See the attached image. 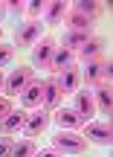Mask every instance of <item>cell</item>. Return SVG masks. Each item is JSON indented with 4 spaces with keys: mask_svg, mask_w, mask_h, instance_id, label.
<instances>
[{
    "mask_svg": "<svg viewBox=\"0 0 113 157\" xmlns=\"http://www.w3.org/2000/svg\"><path fill=\"white\" fill-rule=\"evenodd\" d=\"M0 38H3V32H0Z\"/></svg>",
    "mask_w": 113,
    "mask_h": 157,
    "instance_id": "obj_29",
    "label": "cell"
},
{
    "mask_svg": "<svg viewBox=\"0 0 113 157\" xmlns=\"http://www.w3.org/2000/svg\"><path fill=\"white\" fill-rule=\"evenodd\" d=\"M93 102H96V111H108V113H110L113 99H110V84H108V82L96 84V96H93Z\"/></svg>",
    "mask_w": 113,
    "mask_h": 157,
    "instance_id": "obj_17",
    "label": "cell"
},
{
    "mask_svg": "<svg viewBox=\"0 0 113 157\" xmlns=\"http://www.w3.org/2000/svg\"><path fill=\"white\" fill-rule=\"evenodd\" d=\"M46 125H49V113H46V111H35L32 117H26V125H23V131H26L29 140H32V137L44 134Z\"/></svg>",
    "mask_w": 113,
    "mask_h": 157,
    "instance_id": "obj_9",
    "label": "cell"
},
{
    "mask_svg": "<svg viewBox=\"0 0 113 157\" xmlns=\"http://www.w3.org/2000/svg\"><path fill=\"white\" fill-rule=\"evenodd\" d=\"M0 15H3V3H0Z\"/></svg>",
    "mask_w": 113,
    "mask_h": 157,
    "instance_id": "obj_28",
    "label": "cell"
},
{
    "mask_svg": "<svg viewBox=\"0 0 113 157\" xmlns=\"http://www.w3.org/2000/svg\"><path fill=\"white\" fill-rule=\"evenodd\" d=\"M32 157H61V151H55V148H41V151H35Z\"/></svg>",
    "mask_w": 113,
    "mask_h": 157,
    "instance_id": "obj_24",
    "label": "cell"
},
{
    "mask_svg": "<svg viewBox=\"0 0 113 157\" xmlns=\"http://www.w3.org/2000/svg\"><path fill=\"white\" fill-rule=\"evenodd\" d=\"M12 58H15V47H9V44H0V67H3V64H9Z\"/></svg>",
    "mask_w": 113,
    "mask_h": 157,
    "instance_id": "obj_22",
    "label": "cell"
},
{
    "mask_svg": "<svg viewBox=\"0 0 113 157\" xmlns=\"http://www.w3.org/2000/svg\"><path fill=\"white\" fill-rule=\"evenodd\" d=\"M73 9H78L81 15H87L90 21H96V17H99V15L104 12V6H102V3H75Z\"/></svg>",
    "mask_w": 113,
    "mask_h": 157,
    "instance_id": "obj_21",
    "label": "cell"
},
{
    "mask_svg": "<svg viewBox=\"0 0 113 157\" xmlns=\"http://www.w3.org/2000/svg\"><path fill=\"white\" fill-rule=\"evenodd\" d=\"M52 52H55V38H49V35H44V38L38 41V47L32 50V64H49Z\"/></svg>",
    "mask_w": 113,
    "mask_h": 157,
    "instance_id": "obj_8",
    "label": "cell"
},
{
    "mask_svg": "<svg viewBox=\"0 0 113 157\" xmlns=\"http://www.w3.org/2000/svg\"><path fill=\"white\" fill-rule=\"evenodd\" d=\"M55 84H58L61 93H75V87L81 84V73L75 67H70V70H64V73L55 76Z\"/></svg>",
    "mask_w": 113,
    "mask_h": 157,
    "instance_id": "obj_10",
    "label": "cell"
},
{
    "mask_svg": "<svg viewBox=\"0 0 113 157\" xmlns=\"http://www.w3.org/2000/svg\"><path fill=\"white\" fill-rule=\"evenodd\" d=\"M75 113L81 117V122L84 119H90L93 113H96V102H93V93H87V90H81V93H75Z\"/></svg>",
    "mask_w": 113,
    "mask_h": 157,
    "instance_id": "obj_11",
    "label": "cell"
},
{
    "mask_svg": "<svg viewBox=\"0 0 113 157\" xmlns=\"http://www.w3.org/2000/svg\"><path fill=\"white\" fill-rule=\"evenodd\" d=\"M35 154V143L29 140H17V143H12V151H9V157H32Z\"/></svg>",
    "mask_w": 113,
    "mask_h": 157,
    "instance_id": "obj_19",
    "label": "cell"
},
{
    "mask_svg": "<svg viewBox=\"0 0 113 157\" xmlns=\"http://www.w3.org/2000/svg\"><path fill=\"white\" fill-rule=\"evenodd\" d=\"M87 38H90L87 32H73V29H70V32H67V38H64V50H70V52L81 50V44H84Z\"/></svg>",
    "mask_w": 113,
    "mask_h": 157,
    "instance_id": "obj_20",
    "label": "cell"
},
{
    "mask_svg": "<svg viewBox=\"0 0 113 157\" xmlns=\"http://www.w3.org/2000/svg\"><path fill=\"white\" fill-rule=\"evenodd\" d=\"M26 9H29V15H41L44 12V3H29Z\"/></svg>",
    "mask_w": 113,
    "mask_h": 157,
    "instance_id": "obj_26",
    "label": "cell"
},
{
    "mask_svg": "<svg viewBox=\"0 0 113 157\" xmlns=\"http://www.w3.org/2000/svg\"><path fill=\"white\" fill-rule=\"evenodd\" d=\"M73 61H75V52H70V50H64V47H55V52H52V58H49V73L52 76H58V73H64V70H70L73 67Z\"/></svg>",
    "mask_w": 113,
    "mask_h": 157,
    "instance_id": "obj_5",
    "label": "cell"
},
{
    "mask_svg": "<svg viewBox=\"0 0 113 157\" xmlns=\"http://www.w3.org/2000/svg\"><path fill=\"white\" fill-rule=\"evenodd\" d=\"M20 105L23 108H38V105H44V82H29V87L20 93Z\"/></svg>",
    "mask_w": 113,
    "mask_h": 157,
    "instance_id": "obj_7",
    "label": "cell"
},
{
    "mask_svg": "<svg viewBox=\"0 0 113 157\" xmlns=\"http://www.w3.org/2000/svg\"><path fill=\"white\" fill-rule=\"evenodd\" d=\"M58 99H61V90H58L55 78H46V82H44V108H46V111H55Z\"/></svg>",
    "mask_w": 113,
    "mask_h": 157,
    "instance_id": "obj_14",
    "label": "cell"
},
{
    "mask_svg": "<svg viewBox=\"0 0 113 157\" xmlns=\"http://www.w3.org/2000/svg\"><path fill=\"white\" fill-rule=\"evenodd\" d=\"M46 21L49 23H61L64 17H67V3H61V0H55V3H46Z\"/></svg>",
    "mask_w": 113,
    "mask_h": 157,
    "instance_id": "obj_18",
    "label": "cell"
},
{
    "mask_svg": "<svg viewBox=\"0 0 113 157\" xmlns=\"http://www.w3.org/2000/svg\"><path fill=\"white\" fill-rule=\"evenodd\" d=\"M6 113H12V102L9 99H0V119H3Z\"/></svg>",
    "mask_w": 113,
    "mask_h": 157,
    "instance_id": "obj_25",
    "label": "cell"
},
{
    "mask_svg": "<svg viewBox=\"0 0 113 157\" xmlns=\"http://www.w3.org/2000/svg\"><path fill=\"white\" fill-rule=\"evenodd\" d=\"M23 125H26V111H12V113H6V117L0 119V131H3V134H15Z\"/></svg>",
    "mask_w": 113,
    "mask_h": 157,
    "instance_id": "obj_12",
    "label": "cell"
},
{
    "mask_svg": "<svg viewBox=\"0 0 113 157\" xmlns=\"http://www.w3.org/2000/svg\"><path fill=\"white\" fill-rule=\"evenodd\" d=\"M110 73H113V67H110V61H102V58H96V61H87L84 64V82L87 84H102V82H108L110 84Z\"/></svg>",
    "mask_w": 113,
    "mask_h": 157,
    "instance_id": "obj_2",
    "label": "cell"
},
{
    "mask_svg": "<svg viewBox=\"0 0 113 157\" xmlns=\"http://www.w3.org/2000/svg\"><path fill=\"white\" fill-rule=\"evenodd\" d=\"M12 143H15V140H12L9 134H3V137H0V157H9V151H12Z\"/></svg>",
    "mask_w": 113,
    "mask_h": 157,
    "instance_id": "obj_23",
    "label": "cell"
},
{
    "mask_svg": "<svg viewBox=\"0 0 113 157\" xmlns=\"http://www.w3.org/2000/svg\"><path fill=\"white\" fill-rule=\"evenodd\" d=\"M64 21H67V26L73 29V32H87V29L93 26V21H90L87 15H81L78 9H73V12H70L67 17H64Z\"/></svg>",
    "mask_w": 113,
    "mask_h": 157,
    "instance_id": "obj_16",
    "label": "cell"
},
{
    "mask_svg": "<svg viewBox=\"0 0 113 157\" xmlns=\"http://www.w3.org/2000/svg\"><path fill=\"white\" fill-rule=\"evenodd\" d=\"M3 84H6V78H3V73H0V87H3Z\"/></svg>",
    "mask_w": 113,
    "mask_h": 157,
    "instance_id": "obj_27",
    "label": "cell"
},
{
    "mask_svg": "<svg viewBox=\"0 0 113 157\" xmlns=\"http://www.w3.org/2000/svg\"><path fill=\"white\" fill-rule=\"evenodd\" d=\"M102 50H104V44H102V38H87L84 44H81V58L84 61H96V58H102Z\"/></svg>",
    "mask_w": 113,
    "mask_h": 157,
    "instance_id": "obj_15",
    "label": "cell"
},
{
    "mask_svg": "<svg viewBox=\"0 0 113 157\" xmlns=\"http://www.w3.org/2000/svg\"><path fill=\"white\" fill-rule=\"evenodd\" d=\"M52 146H55V151H67V154H84L87 151V140L81 134H73V131H58L52 137Z\"/></svg>",
    "mask_w": 113,
    "mask_h": 157,
    "instance_id": "obj_1",
    "label": "cell"
},
{
    "mask_svg": "<svg viewBox=\"0 0 113 157\" xmlns=\"http://www.w3.org/2000/svg\"><path fill=\"white\" fill-rule=\"evenodd\" d=\"M55 122H58V131H75L81 125V117L75 111H70V108H61V111H55Z\"/></svg>",
    "mask_w": 113,
    "mask_h": 157,
    "instance_id": "obj_13",
    "label": "cell"
},
{
    "mask_svg": "<svg viewBox=\"0 0 113 157\" xmlns=\"http://www.w3.org/2000/svg\"><path fill=\"white\" fill-rule=\"evenodd\" d=\"M84 140H93V143H99V146H110V140H113V134H110V119L108 122H90L84 128Z\"/></svg>",
    "mask_w": 113,
    "mask_h": 157,
    "instance_id": "obj_6",
    "label": "cell"
},
{
    "mask_svg": "<svg viewBox=\"0 0 113 157\" xmlns=\"http://www.w3.org/2000/svg\"><path fill=\"white\" fill-rule=\"evenodd\" d=\"M29 82H35V73H32V67H17L15 73L9 76V82H6V84H9V87H6V90H9V96H15V93H23V90L29 87Z\"/></svg>",
    "mask_w": 113,
    "mask_h": 157,
    "instance_id": "obj_3",
    "label": "cell"
},
{
    "mask_svg": "<svg viewBox=\"0 0 113 157\" xmlns=\"http://www.w3.org/2000/svg\"><path fill=\"white\" fill-rule=\"evenodd\" d=\"M44 38V23L41 21H26L20 29H17V47H29L35 41Z\"/></svg>",
    "mask_w": 113,
    "mask_h": 157,
    "instance_id": "obj_4",
    "label": "cell"
}]
</instances>
